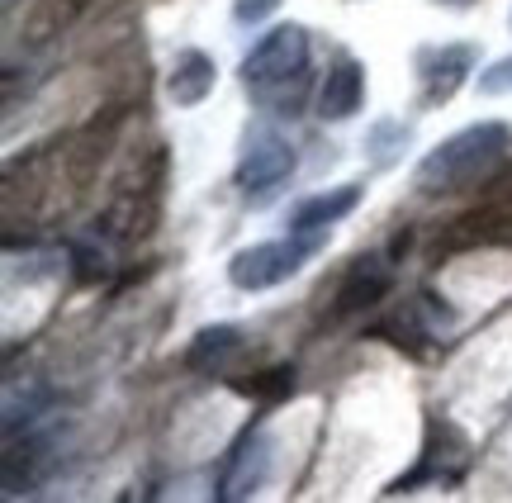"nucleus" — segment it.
I'll return each instance as SVG.
<instances>
[{
  "label": "nucleus",
  "instance_id": "obj_3",
  "mask_svg": "<svg viewBox=\"0 0 512 503\" xmlns=\"http://www.w3.org/2000/svg\"><path fill=\"white\" fill-rule=\"evenodd\" d=\"M304 72H309V34L299 24H275L271 34L242 57V81H247L252 95L271 91L280 81H294Z\"/></svg>",
  "mask_w": 512,
  "mask_h": 503
},
{
  "label": "nucleus",
  "instance_id": "obj_4",
  "mask_svg": "<svg viewBox=\"0 0 512 503\" xmlns=\"http://www.w3.org/2000/svg\"><path fill=\"white\" fill-rule=\"evenodd\" d=\"M294 171V148L290 138H280L275 129H252L247 143H242L238 157V186L247 200H266L275 190L290 181Z\"/></svg>",
  "mask_w": 512,
  "mask_h": 503
},
{
  "label": "nucleus",
  "instance_id": "obj_14",
  "mask_svg": "<svg viewBox=\"0 0 512 503\" xmlns=\"http://www.w3.org/2000/svg\"><path fill=\"white\" fill-rule=\"evenodd\" d=\"M242 394H252V399H290V394H294V371H290V366L261 371L256 380H247V385H242Z\"/></svg>",
  "mask_w": 512,
  "mask_h": 503
},
{
  "label": "nucleus",
  "instance_id": "obj_17",
  "mask_svg": "<svg viewBox=\"0 0 512 503\" xmlns=\"http://www.w3.org/2000/svg\"><path fill=\"white\" fill-rule=\"evenodd\" d=\"M275 10V0H238L233 5V15H238V24H256V19H266Z\"/></svg>",
  "mask_w": 512,
  "mask_h": 503
},
{
  "label": "nucleus",
  "instance_id": "obj_5",
  "mask_svg": "<svg viewBox=\"0 0 512 503\" xmlns=\"http://www.w3.org/2000/svg\"><path fill=\"white\" fill-rule=\"evenodd\" d=\"M266 475H271V437L261 428L242 432L233 461H228V475H223V499H252L266 485Z\"/></svg>",
  "mask_w": 512,
  "mask_h": 503
},
{
  "label": "nucleus",
  "instance_id": "obj_1",
  "mask_svg": "<svg viewBox=\"0 0 512 503\" xmlns=\"http://www.w3.org/2000/svg\"><path fill=\"white\" fill-rule=\"evenodd\" d=\"M503 152H508V124H498V119L470 124V129L451 133L441 148H432L422 157L418 186L422 190H460V186H470V181H479Z\"/></svg>",
  "mask_w": 512,
  "mask_h": 503
},
{
  "label": "nucleus",
  "instance_id": "obj_7",
  "mask_svg": "<svg viewBox=\"0 0 512 503\" xmlns=\"http://www.w3.org/2000/svg\"><path fill=\"white\" fill-rule=\"evenodd\" d=\"M361 195H366V186H356V181H347V186H332V190H318V195H309L304 205H294L290 233H323L328 224L347 219L351 209L361 205Z\"/></svg>",
  "mask_w": 512,
  "mask_h": 503
},
{
  "label": "nucleus",
  "instance_id": "obj_12",
  "mask_svg": "<svg viewBox=\"0 0 512 503\" xmlns=\"http://www.w3.org/2000/svg\"><path fill=\"white\" fill-rule=\"evenodd\" d=\"M238 347H242V333L233 328V323H219V328H204V333L195 337V347H190L185 361H190L195 371H209V366H223Z\"/></svg>",
  "mask_w": 512,
  "mask_h": 503
},
{
  "label": "nucleus",
  "instance_id": "obj_9",
  "mask_svg": "<svg viewBox=\"0 0 512 503\" xmlns=\"http://www.w3.org/2000/svg\"><path fill=\"white\" fill-rule=\"evenodd\" d=\"M389 261L384 257H361L347 271L342 290H337V314H356V309H370L375 299L389 295Z\"/></svg>",
  "mask_w": 512,
  "mask_h": 503
},
{
  "label": "nucleus",
  "instance_id": "obj_11",
  "mask_svg": "<svg viewBox=\"0 0 512 503\" xmlns=\"http://www.w3.org/2000/svg\"><path fill=\"white\" fill-rule=\"evenodd\" d=\"M91 0H34V10L24 15V43L38 48V43H53L57 34H67L76 24V15L86 10Z\"/></svg>",
  "mask_w": 512,
  "mask_h": 503
},
{
  "label": "nucleus",
  "instance_id": "obj_6",
  "mask_svg": "<svg viewBox=\"0 0 512 503\" xmlns=\"http://www.w3.org/2000/svg\"><path fill=\"white\" fill-rule=\"evenodd\" d=\"M470 67H475V48L470 43H451L441 53H422V105L451 100Z\"/></svg>",
  "mask_w": 512,
  "mask_h": 503
},
{
  "label": "nucleus",
  "instance_id": "obj_10",
  "mask_svg": "<svg viewBox=\"0 0 512 503\" xmlns=\"http://www.w3.org/2000/svg\"><path fill=\"white\" fill-rule=\"evenodd\" d=\"M214 76H219L214 57H204L200 48H185V53L176 57V67H171L166 95H171V100H176L181 110H190V105H200L204 95L214 91Z\"/></svg>",
  "mask_w": 512,
  "mask_h": 503
},
{
  "label": "nucleus",
  "instance_id": "obj_8",
  "mask_svg": "<svg viewBox=\"0 0 512 503\" xmlns=\"http://www.w3.org/2000/svg\"><path fill=\"white\" fill-rule=\"evenodd\" d=\"M361 95H366V72H361V62L342 57L328 72L323 91H318V114L328 124H342V119H351V114L361 110Z\"/></svg>",
  "mask_w": 512,
  "mask_h": 503
},
{
  "label": "nucleus",
  "instance_id": "obj_16",
  "mask_svg": "<svg viewBox=\"0 0 512 503\" xmlns=\"http://www.w3.org/2000/svg\"><path fill=\"white\" fill-rule=\"evenodd\" d=\"M105 271H110V266H105V252H95V247H76V276L100 280Z\"/></svg>",
  "mask_w": 512,
  "mask_h": 503
},
{
  "label": "nucleus",
  "instance_id": "obj_2",
  "mask_svg": "<svg viewBox=\"0 0 512 503\" xmlns=\"http://www.w3.org/2000/svg\"><path fill=\"white\" fill-rule=\"evenodd\" d=\"M318 233H290L285 243H256V247H242L238 257L228 261V280L238 290H271L280 280H290L304 261L318 252Z\"/></svg>",
  "mask_w": 512,
  "mask_h": 503
},
{
  "label": "nucleus",
  "instance_id": "obj_13",
  "mask_svg": "<svg viewBox=\"0 0 512 503\" xmlns=\"http://www.w3.org/2000/svg\"><path fill=\"white\" fill-rule=\"evenodd\" d=\"M403 143H408V124H399V119H384V124H375V129H370V138H366L375 167H389V162L403 152Z\"/></svg>",
  "mask_w": 512,
  "mask_h": 503
},
{
  "label": "nucleus",
  "instance_id": "obj_15",
  "mask_svg": "<svg viewBox=\"0 0 512 503\" xmlns=\"http://www.w3.org/2000/svg\"><path fill=\"white\" fill-rule=\"evenodd\" d=\"M508 91H512V53L479 72V95H508Z\"/></svg>",
  "mask_w": 512,
  "mask_h": 503
}]
</instances>
